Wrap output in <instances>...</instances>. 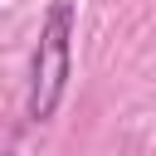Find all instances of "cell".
Returning <instances> with one entry per match:
<instances>
[{
    "instance_id": "obj_1",
    "label": "cell",
    "mask_w": 156,
    "mask_h": 156,
    "mask_svg": "<svg viewBox=\"0 0 156 156\" xmlns=\"http://www.w3.org/2000/svg\"><path fill=\"white\" fill-rule=\"evenodd\" d=\"M73 78V5L54 0L44 10L39 24V44H34V63H29V98H24V117L29 122H49L68 93Z\"/></svg>"
}]
</instances>
